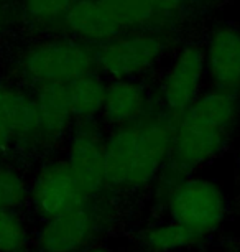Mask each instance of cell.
I'll return each instance as SVG.
<instances>
[{"mask_svg": "<svg viewBox=\"0 0 240 252\" xmlns=\"http://www.w3.org/2000/svg\"><path fill=\"white\" fill-rule=\"evenodd\" d=\"M15 147L18 145H17V139H15V135H13V132L8 129L5 124L0 122V158L10 154Z\"/></svg>", "mask_w": 240, "mask_h": 252, "instance_id": "cell-20", "label": "cell"}, {"mask_svg": "<svg viewBox=\"0 0 240 252\" xmlns=\"http://www.w3.org/2000/svg\"><path fill=\"white\" fill-rule=\"evenodd\" d=\"M107 81L97 71L87 73L66 84L74 121H92L102 114L107 93Z\"/></svg>", "mask_w": 240, "mask_h": 252, "instance_id": "cell-15", "label": "cell"}, {"mask_svg": "<svg viewBox=\"0 0 240 252\" xmlns=\"http://www.w3.org/2000/svg\"><path fill=\"white\" fill-rule=\"evenodd\" d=\"M176 116L157 102L147 116L112 127L106 135V188L135 193L152 187L168 165Z\"/></svg>", "mask_w": 240, "mask_h": 252, "instance_id": "cell-1", "label": "cell"}, {"mask_svg": "<svg viewBox=\"0 0 240 252\" xmlns=\"http://www.w3.org/2000/svg\"><path fill=\"white\" fill-rule=\"evenodd\" d=\"M17 74L28 86L69 84L81 76L97 71L94 45L68 36L40 40L20 51L15 61Z\"/></svg>", "mask_w": 240, "mask_h": 252, "instance_id": "cell-5", "label": "cell"}, {"mask_svg": "<svg viewBox=\"0 0 240 252\" xmlns=\"http://www.w3.org/2000/svg\"><path fill=\"white\" fill-rule=\"evenodd\" d=\"M206 237L180 222L169 220L142 231L140 246L145 252H176L201 244Z\"/></svg>", "mask_w": 240, "mask_h": 252, "instance_id": "cell-16", "label": "cell"}, {"mask_svg": "<svg viewBox=\"0 0 240 252\" xmlns=\"http://www.w3.org/2000/svg\"><path fill=\"white\" fill-rule=\"evenodd\" d=\"M78 0H22L20 10L27 23L35 28L61 27L69 10Z\"/></svg>", "mask_w": 240, "mask_h": 252, "instance_id": "cell-17", "label": "cell"}, {"mask_svg": "<svg viewBox=\"0 0 240 252\" xmlns=\"http://www.w3.org/2000/svg\"><path fill=\"white\" fill-rule=\"evenodd\" d=\"M30 244L20 209H0V252H30Z\"/></svg>", "mask_w": 240, "mask_h": 252, "instance_id": "cell-18", "label": "cell"}, {"mask_svg": "<svg viewBox=\"0 0 240 252\" xmlns=\"http://www.w3.org/2000/svg\"><path fill=\"white\" fill-rule=\"evenodd\" d=\"M117 211L102 194L66 215L45 220L35 236L38 252H82L115 220Z\"/></svg>", "mask_w": 240, "mask_h": 252, "instance_id": "cell-7", "label": "cell"}, {"mask_svg": "<svg viewBox=\"0 0 240 252\" xmlns=\"http://www.w3.org/2000/svg\"><path fill=\"white\" fill-rule=\"evenodd\" d=\"M155 201L169 220L208 237L227 218V198L213 180L181 175L166 165L153 183Z\"/></svg>", "mask_w": 240, "mask_h": 252, "instance_id": "cell-3", "label": "cell"}, {"mask_svg": "<svg viewBox=\"0 0 240 252\" xmlns=\"http://www.w3.org/2000/svg\"><path fill=\"white\" fill-rule=\"evenodd\" d=\"M237 172H239V180H240V154H239V161H237Z\"/></svg>", "mask_w": 240, "mask_h": 252, "instance_id": "cell-22", "label": "cell"}, {"mask_svg": "<svg viewBox=\"0 0 240 252\" xmlns=\"http://www.w3.org/2000/svg\"><path fill=\"white\" fill-rule=\"evenodd\" d=\"M92 198L64 158L43 163L28 185V203L43 221L74 211Z\"/></svg>", "mask_w": 240, "mask_h": 252, "instance_id": "cell-8", "label": "cell"}, {"mask_svg": "<svg viewBox=\"0 0 240 252\" xmlns=\"http://www.w3.org/2000/svg\"><path fill=\"white\" fill-rule=\"evenodd\" d=\"M63 28L94 46L130 32H161L150 0H78Z\"/></svg>", "mask_w": 240, "mask_h": 252, "instance_id": "cell-4", "label": "cell"}, {"mask_svg": "<svg viewBox=\"0 0 240 252\" xmlns=\"http://www.w3.org/2000/svg\"><path fill=\"white\" fill-rule=\"evenodd\" d=\"M66 157L73 172L92 196L107 191L106 188V134L92 121H78L69 132Z\"/></svg>", "mask_w": 240, "mask_h": 252, "instance_id": "cell-10", "label": "cell"}, {"mask_svg": "<svg viewBox=\"0 0 240 252\" xmlns=\"http://www.w3.org/2000/svg\"><path fill=\"white\" fill-rule=\"evenodd\" d=\"M173 35L155 30L130 32L94 46L96 68L109 79H138L160 64Z\"/></svg>", "mask_w": 240, "mask_h": 252, "instance_id": "cell-6", "label": "cell"}, {"mask_svg": "<svg viewBox=\"0 0 240 252\" xmlns=\"http://www.w3.org/2000/svg\"><path fill=\"white\" fill-rule=\"evenodd\" d=\"M82 252H120V251H115L112 247H107V246H99V244H92L91 247L84 249Z\"/></svg>", "mask_w": 240, "mask_h": 252, "instance_id": "cell-21", "label": "cell"}, {"mask_svg": "<svg viewBox=\"0 0 240 252\" xmlns=\"http://www.w3.org/2000/svg\"><path fill=\"white\" fill-rule=\"evenodd\" d=\"M28 203V183L20 170L0 161V209H22Z\"/></svg>", "mask_w": 240, "mask_h": 252, "instance_id": "cell-19", "label": "cell"}, {"mask_svg": "<svg viewBox=\"0 0 240 252\" xmlns=\"http://www.w3.org/2000/svg\"><path fill=\"white\" fill-rule=\"evenodd\" d=\"M239 124L240 97L209 88L176 117L168 165L181 175H192L227 149Z\"/></svg>", "mask_w": 240, "mask_h": 252, "instance_id": "cell-2", "label": "cell"}, {"mask_svg": "<svg viewBox=\"0 0 240 252\" xmlns=\"http://www.w3.org/2000/svg\"><path fill=\"white\" fill-rule=\"evenodd\" d=\"M38 109V132L35 149H53L73 129L74 116L69 106L66 84H48L33 89Z\"/></svg>", "mask_w": 240, "mask_h": 252, "instance_id": "cell-12", "label": "cell"}, {"mask_svg": "<svg viewBox=\"0 0 240 252\" xmlns=\"http://www.w3.org/2000/svg\"><path fill=\"white\" fill-rule=\"evenodd\" d=\"M206 56L204 46L196 41L178 48L160 83L158 102L173 116L185 112L204 93Z\"/></svg>", "mask_w": 240, "mask_h": 252, "instance_id": "cell-9", "label": "cell"}, {"mask_svg": "<svg viewBox=\"0 0 240 252\" xmlns=\"http://www.w3.org/2000/svg\"><path fill=\"white\" fill-rule=\"evenodd\" d=\"M155 106L148 89L138 79H112L101 116L109 126L117 127L147 116Z\"/></svg>", "mask_w": 240, "mask_h": 252, "instance_id": "cell-14", "label": "cell"}, {"mask_svg": "<svg viewBox=\"0 0 240 252\" xmlns=\"http://www.w3.org/2000/svg\"><path fill=\"white\" fill-rule=\"evenodd\" d=\"M202 46L209 88L240 97V27L215 23Z\"/></svg>", "mask_w": 240, "mask_h": 252, "instance_id": "cell-11", "label": "cell"}, {"mask_svg": "<svg viewBox=\"0 0 240 252\" xmlns=\"http://www.w3.org/2000/svg\"><path fill=\"white\" fill-rule=\"evenodd\" d=\"M0 122L13 132L18 147L35 149L38 132L35 94L20 84L0 83Z\"/></svg>", "mask_w": 240, "mask_h": 252, "instance_id": "cell-13", "label": "cell"}]
</instances>
